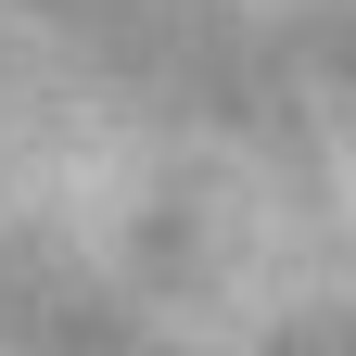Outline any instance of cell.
I'll use <instances>...</instances> for the list:
<instances>
[{"instance_id": "6da1fadb", "label": "cell", "mask_w": 356, "mask_h": 356, "mask_svg": "<svg viewBox=\"0 0 356 356\" xmlns=\"http://www.w3.org/2000/svg\"><path fill=\"white\" fill-rule=\"evenodd\" d=\"M191 0H0V356H356V267L267 254L254 102H191Z\"/></svg>"}]
</instances>
